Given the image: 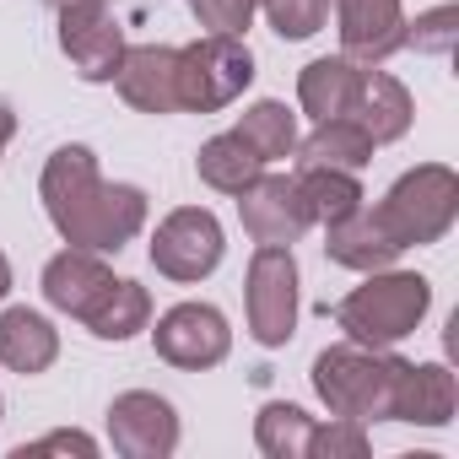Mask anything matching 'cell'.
Segmentation results:
<instances>
[{
  "label": "cell",
  "instance_id": "obj_1",
  "mask_svg": "<svg viewBox=\"0 0 459 459\" xmlns=\"http://www.w3.org/2000/svg\"><path fill=\"white\" fill-rule=\"evenodd\" d=\"M39 195H44V211L55 221V233L71 249L119 255L146 227V189L141 184H108L98 173L92 146H60L44 162Z\"/></svg>",
  "mask_w": 459,
  "mask_h": 459
},
{
  "label": "cell",
  "instance_id": "obj_2",
  "mask_svg": "<svg viewBox=\"0 0 459 459\" xmlns=\"http://www.w3.org/2000/svg\"><path fill=\"white\" fill-rule=\"evenodd\" d=\"M400 373H405V357L394 351H373V346H357V341H341V346H325L314 357V394L325 400L330 416H346V421H389L394 416V389H400Z\"/></svg>",
  "mask_w": 459,
  "mask_h": 459
},
{
  "label": "cell",
  "instance_id": "obj_3",
  "mask_svg": "<svg viewBox=\"0 0 459 459\" xmlns=\"http://www.w3.org/2000/svg\"><path fill=\"white\" fill-rule=\"evenodd\" d=\"M427 308H432V281L427 276H416V271H368V281L351 287L335 303V325L357 346L394 351L405 335L421 330Z\"/></svg>",
  "mask_w": 459,
  "mask_h": 459
},
{
  "label": "cell",
  "instance_id": "obj_4",
  "mask_svg": "<svg viewBox=\"0 0 459 459\" xmlns=\"http://www.w3.org/2000/svg\"><path fill=\"white\" fill-rule=\"evenodd\" d=\"M373 211L384 216V227L394 233L400 249L437 244L459 216V173L448 162H421V168L400 173Z\"/></svg>",
  "mask_w": 459,
  "mask_h": 459
},
{
  "label": "cell",
  "instance_id": "obj_5",
  "mask_svg": "<svg viewBox=\"0 0 459 459\" xmlns=\"http://www.w3.org/2000/svg\"><path fill=\"white\" fill-rule=\"evenodd\" d=\"M249 82H255V55L244 39L205 33L178 49V108L189 114H221L249 92Z\"/></svg>",
  "mask_w": 459,
  "mask_h": 459
},
{
  "label": "cell",
  "instance_id": "obj_6",
  "mask_svg": "<svg viewBox=\"0 0 459 459\" xmlns=\"http://www.w3.org/2000/svg\"><path fill=\"white\" fill-rule=\"evenodd\" d=\"M227 255V233H221V221L216 211L205 205H178L157 221V233H152V265L157 276L168 281H205Z\"/></svg>",
  "mask_w": 459,
  "mask_h": 459
},
{
  "label": "cell",
  "instance_id": "obj_7",
  "mask_svg": "<svg viewBox=\"0 0 459 459\" xmlns=\"http://www.w3.org/2000/svg\"><path fill=\"white\" fill-rule=\"evenodd\" d=\"M249 335L271 351L298 335V260L281 244H260L249 260Z\"/></svg>",
  "mask_w": 459,
  "mask_h": 459
},
{
  "label": "cell",
  "instance_id": "obj_8",
  "mask_svg": "<svg viewBox=\"0 0 459 459\" xmlns=\"http://www.w3.org/2000/svg\"><path fill=\"white\" fill-rule=\"evenodd\" d=\"M152 346H157L162 362H173L184 373H205V368L227 362V351H233V330H227V314L211 308V303H173L157 319Z\"/></svg>",
  "mask_w": 459,
  "mask_h": 459
},
{
  "label": "cell",
  "instance_id": "obj_9",
  "mask_svg": "<svg viewBox=\"0 0 459 459\" xmlns=\"http://www.w3.org/2000/svg\"><path fill=\"white\" fill-rule=\"evenodd\" d=\"M60 49L71 60V71L82 82H114L119 60H125V28L108 12V0H76V6H60Z\"/></svg>",
  "mask_w": 459,
  "mask_h": 459
},
{
  "label": "cell",
  "instance_id": "obj_10",
  "mask_svg": "<svg viewBox=\"0 0 459 459\" xmlns=\"http://www.w3.org/2000/svg\"><path fill=\"white\" fill-rule=\"evenodd\" d=\"M108 443L125 459H168L178 448V411L152 389H125L108 405Z\"/></svg>",
  "mask_w": 459,
  "mask_h": 459
},
{
  "label": "cell",
  "instance_id": "obj_11",
  "mask_svg": "<svg viewBox=\"0 0 459 459\" xmlns=\"http://www.w3.org/2000/svg\"><path fill=\"white\" fill-rule=\"evenodd\" d=\"M238 216L255 244H281V249H292L314 227V216L298 195V178H287V173H260L249 189H238Z\"/></svg>",
  "mask_w": 459,
  "mask_h": 459
},
{
  "label": "cell",
  "instance_id": "obj_12",
  "mask_svg": "<svg viewBox=\"0 0 459 459\" xmlns=\"http://www.w3.org/2000/svg\"><path fill=\"white\" fill-rule=\"evenodd\" d=\"M341 55L357 65H384L405 49V6L400 0H335Z\"/></svg>",
  "mask_w": 459,
  "mask_h": 459
},
{
  "label": "cell",
  "instance_id": "obj_13",
  "mask_svg": "<svg viewBox=\"0 0 459 459\" xmlns=\"http://www.w3.org/2000/svg\"><path fill=\"white\" fill-rule=\"evenodd\" d=\"M114 87L135 114H157V119L173 114L178 108V49H168V44L125 49V60L114 71Z\"/></svg>",
  "mask_w": 459,
  "mask_h": 459
},
{
  "label": "cell",
  "instance_id": "obj_14",
  "mask_svg": "<svg viewBox=\"0 0 459 459\" xmlns=\"http://www.w3.org/2000/svg\"><path fill=\"white\" fill-rule=\"evenodd\" d=\"M325 255H330L335 265L368 276V271H389L405 249L394 244V233L384 227V216H378L373 205H357L351 216H341V221L325 227Z\"/></svg>",
  "mask_w": 459,
  "mask_h": 459
},
{
  "label": "cell",
  "instance_id": "obj_15",
  "mask_svg": "<svg viewBox=\"0 0 459 459\" xmlns=\"http://www.w3.org/2000/svg\"><path fill=\"white\" fill-rule=\"evenodd\" d=\"M459 405V384L443 362H405L400 389H394V416L389 421H411V427H448Z\"/></svg>",
  "mask_w": 459,
  "mask_h": 459
},
{
  "label": "cell",
  "instance_id": "obj_16",
  "mask_svg": "<svg viewBox=\"0 0 459 459\" xmlns=\"http://www.w3.org/2000/svg\"><path fill=\"white\" fill-rule=\"evenodd\" d=\"M114 281V271L103 265V255H92V249H60L49 265H44V303L55 308V314H71V319H82L92 303H98V292Z\"/></svg>",
  "mask_w": 459,
  "mask_h": 459
},
{
  "label": "cell",
  "instance_id": "obj_17",
  "mask_svg": "<svg viewBox=\"0 0 459 459\" xmlns=\"http://www.w3.org/2000/svg\"><path fill=\"white\" fill-rule=\"evenodd\" d=\"M346 119H357L373 146H389V141H400V135L411 130L416 103H411L405 82H394L389 71H373V65H368V71H362V87H357V103H351Z\"/></svg>",
  "mask_w": 459,
  "mask_h": 459
},
{
  "label": "cell",
  "instance_id": "obj_18",
  "mask_svg": "<svg viewBox=\"0 0 459 459\" xmlns=\"http://www.w3.org/2000/svg\"><path fill=\"white\" fill-rule=\"evenodd\" d=\"M362 71H368V65H357V60H346V55L308 60V65L298 71V108H303L314 125H319V119L351 114L357 87H362Z\"/></svg>",
  "mask_w": 459,
  "mask_h": 459
},
{
  "label": "cell",
  "instance_id": "obj_19",
  "mask_svg": "<svg viewBox=\"0 0 459 459\" xmlns=\"http://www.w3.org/2000/svg\"><path fill=\"white\" fill-rule=\"evenodd\" d=\"M55 357H60V330L39 308H6L0 314V368L33 378V373H49Z\"/></svg>",
  "mask_w": 459,
  "mask_h": 459
},
{
  "label": "cell",
  "instance_id": "obj_20",
  "mask_svg": "<svg viewBox=\"0 0 459 459\" xmlns=\"http://www.w3.org/2000/svg\"><path fill=\"white\" fill-rule=\"evenodd\" d=\"M373 162V141L357 119H319L308 135H298V168H346L362 173Z\"/></svg>",
  "mask_w": 459,
  "mask_h": 459
},
{
  "label": "cell",
  "instance_id": "obj_21",
  "mask_svg": "<svg viewBox=\"0 0 459 459\" xmlns=\"http://www.w3.org/2000/svg\"><path fill=\"white\" fill-rule=\"evenodd\" d=\"M195 173H200V184H211L216 195H238V189H249V184L265 173V162H260V152H255L238 130H227V135H211V141L195 152Z\"/></svg>",
  "mask_w": 459,
  "mask_h": 459
},
{
  "label": "cell",
  "instance_id": "obj_22",
  "mask_svg": "<svg viewBox=\"0 0 459 459\" xmlns=\"http://www.w3.org/2000/svg\"><path fill=\"white\" fill-rule=\"evenodd\" d=\"M82 325L98 335V341H130V335H141L146 325H152V292L141 287V281H108L103 292H98V303L82 314Z\"/></svg>",
  "mask_w": 459,
  "mask_h": 459
},
{
  "label": "cell",
  "instance_id": "obj_23",
  "mask_svg": "<svg viewBox=\"0 0 459 459\" xmlns=\"http://www.w3.org/2000/svg\"><path fill=\"white\" fill-rule=\"evenodd\" d=\"M298 195H303V205H308V216L319 227L351 216L368 200L362 184H357V173H346V168H298Z\"/></svg>",
  "mask_w": 459,
  "mask_h": 459
},
{
  "label": "cell",
  "instance_id": "obj_24",
  "mask_svg": "<svg viewBox=\"0 0 459 459\" xmlns=\"http://www.w3.org/2000/svg\"><path fill=\"white\" fill-rule=\"evenodd\" d=\"M238 135L260 152V162H281L298 152V114L276 98H260L238 114Z\"/></svg>",
  "mask_w": 459,
  "mask_h": 459
},
{
  "label": "cell",
  "instance_id": "obj_25",
  "mask_svg": "<svg viewBox=\"0 0 459 459\" xmlns=\"http://www.w3.org/2000/svg\"><path fill=\"white\" fill-rule=\"evenodd\" d=\"M308 437H314V416L303 405L271 400L255 416V443H260L265 459H308Z\"/></svg>",
  "mask_w": 459,
  "mask_h": 459
},
{
  "label": "cell",
  "instance_id": "obj_26",
  "mask_svg": "<svg viewBox=\"0 0 459 459\" xmlns=\"http://www.w3.org/2000/svg\"><path fill=\"white\" fill-rule=\"evenodd\" d=\"M265 6V17H271V28L281 33V39H314L319 28H325V17H330V0H260Z\"/></svg>",
  "mask_w": 459,
  "mask_h": 459
},
{
  "label": "cell",
  "instance_id": "obj_27",
  "mask_svg": "<svg viewBox=\"0 0 459 459\" xmlns=\"http://www.w3.org/2000/svg\"><path fill=\"white\" fill-rule=\"evenodd\" d=\"M459 39V6H432L416 22H405V49L416 55H448Z\"/></svg>",
  "mask_w": 459,
  "mask_h": 459
},
{
  "label": "cell",
  "instance_id": "obj_28",
  "mask_svg": "<svg viewBox=\"0 0 459 459\" xmlns=\"http://www.w3.org/2000/svg\"><path fill=\"white\" fill-rule=\"evenodd\" d=\"M362 454H368V432H362V421H346V416H330V427L314 421L308 459H362Z\"/></svg>",
  "mask_w": 459,
  "mask_h": 459
},
{
  "label": "cell",
  "instance_id": "obj_29",
  "mask_svg": "<svg viewBox=\"0 0 459 459\" xmlns=\"http://www.w3.org/2000/svg\"><path fill=\"white\" fill-rule=\"evenodd\" d=\"M189 6L205 33H227V39H244L255 22V0H189Z\"/></svg>",
  "mask_w": 459,
  "mask_h": 459
},
{
  "label": "cell",
  "instance_id": "obj_30",
  "mask_svg": "<svg viewBox=\"0 0 459 459\" xmlns=\"http://www.w3.org/2000/svg\"><path fill=\"white\" fill-rule=\"evenodd\" d=\"M44 454H82V459H92L98 454V437H87V432H49V437H33V443H22L17 448V459H44Z\"/></svg>",
  "mask_w": 459,
  "mask_h": 459
},
{
  "label": "cell",
  "instance_id": "obj_31",
  "mask_svg": "<svg viewBox=\"0 0 459 459\" xmlns=\"http://www.w3.org/2000/svg\"><path fill=\"white\" fill-rule=\"evenodd\" d=\"M12 135H17V114H12V103L0 98V152L12 146Z\"/></svg>",
  "mask_w": 459,
  "mask_h": 459
},
{
  "label": "cell",
  "instance_id": "obj_32",
  "mask_svg": "<svg viewBox=\"0 0 459 459\" xmlns=\"http://www.w3.org/2000/svg\"><path fill=\"white\" fill-rule=\"evenodd\" d=\"M6 292H12V260L0 255V303H6Z\"/></svg>",
  "mask_w": 459,
  "mask_h": 459
},
{
  "label": "cell",
  "instance_id": "obj_33",
  "mask_svg": "<svg viewBox=\"0 0 459 459\" xmlns=\"http://www.w3.org/2000/svg\"><path fill=\"white\" fill-rule=\"evenodd\" d=\"M49 6H76V0H49Z\"/></svg>",
  "mask_w": 459,
  "mask_h": 459
},
{
  "label": "cell",
  "instance_id": "obj_34",
  "mask_svg": "<svg viewBox=\"0 0 459 459\" xmlns=\"http://www.w3.org/2000/svg\"><path fill=\"white\" fill-rule=\"evenodd\" d=\"M0 411H6V400H0Z\"/></svg>",
  "mask_w": 459,
  "mask_h": 459
},
{
  "label": "cell",
  "instance_id": "obj_35",
  "mask_svg": "<svg viewBox=\"0 0 459 459\" xmlns=\"http://www.w3.org/2000/svg\"><path fill=\"white\" fill-rule=\"evenodd\" d=\"M255 6H260V0H255Z\"/></svg>",
  "mask_w": 459,
  "mask_h": 459
}]
</instances>
